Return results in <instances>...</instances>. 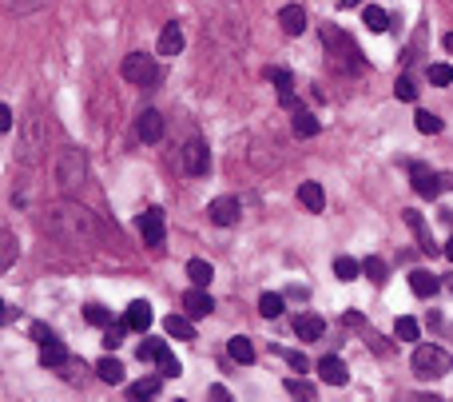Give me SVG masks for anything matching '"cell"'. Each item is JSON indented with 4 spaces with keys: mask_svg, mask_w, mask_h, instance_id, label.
<instances>
[{
    "mask_svg": "<svg viewBox=\"0 0 453 402\" xmlns=\"http://www.w3.org/2000/svg\"><path fill=\"white\" fill-rule=\"evenodd\" d=\"M44 227L52 235L56 243L72 247V251H88L96 239H100V224H96V215L76 200H60L52 203L44 212Z\"/></svg>",
    "mask_w": 453,
    "mask_h": 402,
    "instance_id": "obj_1",
    "label": "cell"
},
{
    "mask_svg": "<svg viewBox=\"0 0 453 402\" xmlns=\"http://www.w3.org/2000/svg\"><path fill=\"white\" fill-rule=\"evenodd\" d=\"M322 44H326V64L334 68V76H362L366 72V56L358 52L350 32H342L338 24L322 28Z\"/></svg>",
    "mask_w": 453,
    "mask_h": 402,
    "instance_id": "obj_2",
    "label": "cell"
},
{
    "mask_svg": "<svg viewBox=\"0 0 453 402\" xmlns=\"http://www.w3.org/2000/svg\"><path fill=\"white\" fill-rule=\"evenodd\" d=\"M52 179L64 195H76V191L84 188V179H88V156H84L80 147H64L52 164Z\"/></svg>",
    "mask_w": 453,
    "mask_h": 402,
    "instance_id": "obj_3",
    "label": "cell"
},
{
    "mask_svg": "<svg viewBox=\"0 0 453 402\" xmlns=\"http://www.w3.org/2000/svg\"><path fill=\"white\" fill-rule=\"evenodd\" d=\"M120 72H123L128 84H135V88H155V84L163 80V68L155 64L151 52H128L123 64H120Z\"/></svg>",
    "mask_w": 453,
    "mask_h": 402,
    "instance_id": "obj_4",
    "label": "cell"
},
{
    "mask_svg": "<svg viewBox=\"0 0 453 402\" xmlns=\"http://www.w3.org/2000/svg\"><path fill=\"white\" fill-rule=\"evenodd\" d=\"M409 363H414V374H418V379H445L453 370V358L445 355L442 346H418Z\"/></svg>",
    "mask_w": 453,
    "mask_h": 402,
    "instance_id": "obj_5",
    "label": "cell"
},
{
    "mask_svg": "<svg viewBox=\"0 0 453 402\" xmlns=\"http://www.w3.org/2000/svg\"><path fill=\"white\" fill-rule=\"evenodd\" d=\"M44 147H48V123L40 120V116H28L24 120V135H20V164H36V159L44 156Z\"/></svg>",
    "mask_w": 453,
    "mask_h": 402,
    "instance_id": "obj_6",
    "label": "cell"
},
{
    "mask_svg": "<svg viewBox=\"0 0 453 402\" xmlns=\"http://www.w3.org/2000/svg\"><path fill=\"white\" fill-rule=\"evenodd\" d=\"M179 164H183L187 176H207V168H211L207 144H203V140H187V144L179 147Z\"/></svg>",
    "mask_w": 453,
    "mask_h": 402,
    "instance_id": "obj_7",
    "label": "cell"
},
{
    "mask_svg": "<svg viewBox=\"0 0 453 402\" xmlns=\"http://www.w3.org/2000/svg\"><path fill=\"white\" fill-rule=\"evenodd\" d=\"M139 235H144L147 247H163L167 239V219H163V207H147L139 215Z\"/></svg>",
    "mask_w": 453,
    "mask_h": 402,
    "instance_id": "obj_8",
    "label": "cell"
},
{
    "mask_svg": "<svg viewBox=\"0 0 453 402\" xmlns=\"http://www.w3.org/2000/svg\"><path fill=\"white\" fill-rule=\"evenodd\" d=\"M207 215H211V224L235 227V224H239V215H243V203L235 200V195H219V200H211Z\"/></svg>",
    "mask_w": 453,
    "mask_h": 402,
    "instance_id": "obj_9",
    "label": "cell"
},
{
    "mask_svg": "<svg viewBox=\"0 0 453 402\" xmlns=\"http://www.w3.org/2000/svg\"><path fill=\"white\" fill-rule=\"evenodd\" d=\"M135 132H139L144 144H159V140H163V116L155 112V108H144L139 120H135Z\"/></svg>",
    "mask_w": 453,
    "mask_h": 402,
    "instance_id": "obj_10",
    "label": "cell"
},
{
    "mask_svg": "<svg viewBox=\"0 0 453 402\" xmlns=\"http://www.w3.org/2000/svg\"><path fill=\"white\" fill-rule=\"evenodd\" d=\"M409 176H414V191H418V195H426V200H433V195L442 191V171L433 176L430 168H421V164H409Z\"/></svg>",
    "mask_w": 453,
    "mask_h": 402,
    "instance_id": "obj_11",
    "label": "cell"
},
{
    "mask_svg": "<svg viewBox=\"0 0 453 402\" xmlns=\"http://www.w3.org/2000/svg\"><path fill=\"white\" fill-rule=\"evenodd\" d=\"M278 28L287 36L306 32V12H302V4H283V8H278Z\"/></svg>",
    "mask_w": 453,
    "mask_h": 402,
    "instance_id": "obj_12",
    "label": "cell"
},
{
    "mask_svg": "<svg viewBox=\"0 0 453 402\" xmlns=\"http://www.w3.org/2000/svg\"><path fill=\"white\" fill-rule=\"evenodd\" d=\"M183 311H187L191 319H203V315L215 311V299L207 295V287H191L187 295H183Z\"/></svg>",
    "mask_w": 453,
    "mask_h": 402,
    "instance_id": "obj_13",
    "label": "cell"
},
{
    "mask_svg": "<svg viewBox=\"0 0 453 402\" xmlns=\"http://www.w3.org/2000/svg\"><path fill=\"white\" fill-rule=\"evenodd\" d=\"M266 80L275 84L278 100L287 104V108H294V76H290L287 68H266Z\"/></svg>",
    "mask_w": 453,
    "mask_h": 402,
    "instance_id": "obj_14",
    "label": "cell"
},
{
    "mask_svg": "<svg viewBox=\"0 0 453 402\" xmlns=\"http://www.w3.org/2000/svg\"><path fill=\"white\" fill-rule=\"evenodd\" d=\"M155 52H159V56H179V52H183V28H179L175 20L163 24V32H159V44H155Z\"/></svg>",
    "mask_w": 453,
    "mask_h": 402,
    "instance_id": "obj_15",
    "label": "cell"
},
{
    "mask_svg": "<svg viewBox=\"0 0 453 402\" xmlns=\"http://www.w3.org/2000/svg\"><path fill=\"white\" fill-rule=\"evenodd\" d=\"M318 379H322V382H330V386H346V379H350V370H346V363H342V358L326 355V358L318 363Z\"/></svg>",
    "mask_w": 453,
    "mask_h": 402,
    "instance_id": "obj_16",
    "label": "cell"
},
{
    "mask_svg": "<svg viewBox=\"0 0 453 402\" xmlns=\"http://www.w3.org/2000/svg\"><path fill=\"white\" fill-rule=\"evenodd\" d=\"M299 203L306 207L310 215H318V212H326V191H322V183H314V179H306L299 188Z\"/></svg>",
    "mask_w": 453,
    "mask_h": 402,
    "instance_id": "obj_17",
    "label": "cell"
},
{
    "mask_svg": "<svg viewBox=\"0 0 453 402\" xmlns=\"http://www.w3.org/2000/svg\"><path fill=\"white\" fill-rule=\"evenodd\" d=\"M294 335H299L302 343H318V339L326 335V323H322L318 315H299V319H294Z\"/></svg>",
    "mask_w": 453,
    "mask_h": 402,
    "instance_id": "obj_18",
    "label": "cell"
},
{
    "mask_svg": "<svg viewBox=\"0 0 453 402\" xmlns=\"http://www.w3.org/2000/svg\"><path fill=\"white\" fill-rule=\"evenodd\" d=\"M163 331H167V339H183V343H191L195 339V327H191V315L183 311V315H167L163 319Z\"/></svg>",
    "mask_w": 453,
    "mask_h": 402,
    "instance_id": "obj_19",
    "label": "cell"
},
{
    "mask_svg": "<svg viewBox=\"0 0 453 402\" xmlns=\"http://www.w3.org/2000/svg\"><path fill=\"white\" fill-rule=\"evenodd\" d=\"M406 224H409V231L418 235V247L426 251V255H433L438 247H433V235H430V227H426V219H421V212H406Z\"/></svg>",
    "mask_w": 453,
    "mask_h": 402,
    "instance_id": "obj_20",
    "label": "cell"
},
{
    "mask_svg": "<svg viewBox=\"0 0 453 402\" xmlns=\"http://www.w3.org/2000/svg\"><path fill=\"white\" fill-rule=\"evenodd\" d=\"M322 132V123L314 112H306V108H294V135L299 140H310V135H318Z\"/></svg>",
    "mask_w": 453,
    "mask_h": 402,
    "instance_id": "obj_21",
    "label": "cell"
},
{
    "mask_svg": "<svg viewBox=\"0 0 453 402\" xmlns=\"http://www.w3.org/2000/svg\"><path fill=\"white\" fill-rule=\"evenodd\" d=\"M123 323L132 327V331H147V327H151V307H147L144 299H135L132 307H128V315H123Z\"/></svg>",
    "mask_w": 453,
    "mask_h": 402,
    "instance_id": "obj_22",
    "label": "cell"
},
{
    "mask_svg": "<svg viewBox=\"0 0 453 402\" xmlns=\"http://www.w3.org/2000/svg\"><path fill=\"white\" fill-rule=\"evenodd\" d=\"M409 291L418 299H430V295H438V279H433L430 271H409Z\"/></svg>",
    "mask_w": 453,
    "mask_h": 402,
    "instance_id": "obj_23",
    "label": "cell"
},
{
    "mask_svg": "<svg viewBox=\"0 0 453 402\" xmlns=\"http://www.w3.org/2000/svg\"><path fill=\"white\" fill-rule=\"evenodd\" d=\"M40 363H44V367H68V346L60 343V339L44 343L40 346Z\"/></svg>",
    "mask_w": 453,
    "mask_h": 402,
    "instance_id": "obj_24",
    "label": "cell"
},
{
    "mask_svg": "<svg viewBox=\"0 0 453 402\" xmlns=\"http://www.w3.org/2000/svg\"><path fill=\"white\" fill-rule=\"evenodd\" d=\"M358 275H362V263H358V259H350V255H338V259H334V279L354 283Z\"/></svg>",
    "mask_w": 453,
    "mask_h": 402,
    "instance_id": "obj_25",
    "label": "cell"
},
{
    "mask_svg": "<svg viewBox=\"0 0 453 402\" xmlns=\"http://www.w3.org/2000/svg\"><path fill=\"white\" fill-rule=\"evenodd\" d=\"M211 275H215V271H211V263H207V259H191V263H187V279L195 283V287H207V283H211Z\"/></svg>",
    "mask_w": 453,
    "mask_h": 402,
    "instance_id": "obj_26",
    "label": "cell"
},
{
    "mask_svg": "<svg viewBox=\"0 0 453 402\" xmlns=\"http://www.w3.org/2000/svg\"><path fill=\"white\" fill-rule=\"evenodd\" d=\"M163 355H167L163 339H144V343H139V363H159Z\"/></svg>",
    "mask_w": 453,
    "mask_h": 402,
    "instance_id": "obj_27",
    "label": "cell"
},
{
    "mask_svg": "<svg viewBox=\"0 0 453 402\" xmlns=\"http://www.w3.org/2000/svg\"><path fill=\"white\" fill-rule=\"evenodd\" d=\"M96 374H100L104 382H111V386H116V382H123V367H120V363H116L111 355L96 363Z\"/></svg>",
    "mask_w": 453,
    "mask_h": 402,
    "instance_id": "obj_28",
    "label": "cell"
},
{
    "mask_svg": "<svg viewBox=\"0 0 453 402\" xmlns=\"http://www.w3.org/2000/svg\"><path fill=\"white\" fill-rule=\"evenodd\" d=\"M0 243H4V247H0V267L8 271L12 263H16V235L4 227V231H0Z\"/></svg>",
    "mask_w": 453,
    "mask_h": 402,
    "instance_id": "obj_29",
    "label": "cell"
},
{
    "mask_svg": "<svg viewBox=\"0 0 453 402\" xmlns=\"http://www.w3.org/2000/svg\"><path fill=\"white\" fill-rule=\"evenodd\" d=\"M227 355L235 358V363H254V346H251V339H231V346H227Z\"/></svg>",
    "mask_w": 453,
    "mask_h": 402,
    "instance_id": "obj_30",
    "label": "cell"
},
{
    "mask_svg": "<svg viewBox=\"0 0 453 402\" xmlns=\"http://www.w3.org/2000/svg\"><path fill=\"white\" fill-rule=\"evenodd\" d=\"M362 20H366V28H370V32H386V28H390V16L378 8V4H370V8L362 12Z\"/></svg>",
    "mask_w": 453,
    "mask_h": 402,
    "instance_id": "obj_31",
    "label": "cell"
},
{
    "mask_svg": "<svg viewBox=\"0 0 453 402\" xmlns=\"http://www.w3.org/2000/svg\"><path fill=\"white\" fill-rule=\"evenodd\" d=\"M259 315H263V319H278V315H283V295L266 291L263 299H259Z\"/></svg>",
    "mask_w": 453,
    "mask_h": 402,
    "instance_id": "obj_32",
    "label": "cell"
},
{
    "mask_svg": "<svg viewBox=\"0 0 453 402\" xmlns=\"http://www.w3.org/2000/svg\"><path fill=\"white\" fill-rule=\"evenodd\" d=\"M394 335H398L402 343H414V339L421 335V327H418V319H409V315H402L398 323H394Z\"/></svg>",
    "mask_w": 453,
    "mask_h": 402,
    "instance_id": "obj_33",
    "label": "cell"
},
{
    "mask_svg": "<svg viewBox=\"0 0 453 402\" xmlns=\"http://www.w3.org/2000/svg\"><path fill=\"white\" fill-rule=\"evenodd\" d=\"M159 379H163V374H159ZM159 379H139V382H132V386H128V394H132V398H155V394H159Z\"/></svg>",
    "mask_w": 453,
    "mask_h": 402,
    "instance_id": "obj_34",
    "label": "cell"
},
{
    "mask_svg": "<svg viewBox=\"0 0 453 402\" xmlns=\"http://www.w3.org/2000/svg\"><path fill=\"white\" fill-rule=\"evenodd\" d=\"M362 275H366L370 283H386V275H390V271H386V263H382V259H374V255H370V259H362Z\"/></svg>",
    "mask_w": 453,
    "mask_h": 402,
    "instance_id": "obj_35",
    "label": "cell"
},
{
    "mask_svg": "<svg viewBox=\"0 0 453 402\" xmlns=\"http://www.w3.org/2000/svg\"><path fill=\"white\" fill-rule=\"evenodd\" d=\"M394 96H398V100H406V104L418 100V84H414V76H398V84H394Z\"/></svg>",
    "mask_w": 453,
    "mask_h": 402,
    "instance_id": "obj_36",
    "label": "cell"
},
{
    "mask_svg": "<svg viewBox=\"0 0 453 402\" xmlns=\"http://www.w3.org/2000/svg\"><path fill=\"white\" fill-rule=\"evenodd\" d=\"M414 123H418V132H426V135L442 132V116H433V112H418V116H414Z\"/></svg>",
    "mask_w": 453,
    "mask_h": 402,
    "instance_id": "obj_37",
    "label": "cell"
},
{
    "mask_svg": "<svg viewBox=\"0 0 453 402\" xmlns=\"http://www.w3.org/2000/svg\"><path fill=\"white\" fill-rule=\"evenodd\" d=\"M84 319H88L92 327H104V331L111 327V311H108V307H100V303H92L88 311H84Z\"/></svg>",
    "mask_w": 453,
    "mask_h": 402,
    "instance_id": "obj_38",
    "label": "cell"
},
{
    "mask_svg": "<svg viewBox=\"0 0 453 402\" xmlns=\"http://www.w3.org/2000/svg\"><path fill=\"white\" fill-rule=\"evenodd\" d=\"M430 84H438V88H449V84H453V68H449V64H430Z\"/></svg>",
    "mask_w": 453,
    "mask_h": 402,
    "instance_id": "obj_39",
    "label": "cell"
},
{
    "mask_svg": "<svg viewBox=\"0 0 453 402\" xmlns=\"http://www.w3.org/2000/svg\"><path fill=\"white\" fill-rule=\"evenodd\" d=\"M159 374H163V379H179V374H183V363H179V358L167 351V355L159 358Z\"/></svg>",
    "mask_w": 453,
    "mask_h": 402,
    "instance_id": "obj_40",
    "label": "cell"
},
{
    "mask_svg": "<svg viewBox=\"0 0 453 402\" xmlns=\"http://www.w3.org/2000/svg\"><path fill=\"white\" fill-rule=\"evenodd\" d=\"M128 331H132L128 323H111V327H108V335H104V346H108V351H116V346L123 343V335H128Z\"/></svg>",
    "mask_w": 453,
    "mask_h": 402,
    "instance_id": "obj_41",
    "label": "cell"
},
{
    "mask_svg": "<svg viewBox=\"0 0 453 402\" xmlns=\"http://www.w3.org/2000/svg\"><path fill=\"white\" fill-rule=\"evenodd\" d=\"M287 394L290 398H314V386L306 379H287Z\"/></svg>",
    "mask_w": 453,
    "mask_h": 402,
    "instance_id": "obj_42",
    "label": "cell"
},
{
    "mask_svg": "<svg viewBox=\"0 0 453 402\" xmlns=\"http://www.w3.org/2000/svg\"><path fill=\"white\" fill-rule=\"evenodd\" d=\"M48 0H4V8L8 12H36V8H44Z\"/></svg>",
    "mask_w": 453,
    "mask_h": 402,
    "instance_id": "obj_43",
    "label": "cell"
},
{
    "mask_svg": "<svg viewBox=\"0 0 453 402\" xmlns=\"http://www.w3.org/2000/svg\"><path fill=\"white\" fill-rule=\"evenodd\" d=\"M278 355L287 358L294 370H310V363H306V355H302V351H278Z\"/></svg>",
    "mask_w": 453,
    "mask_h": 402,
    "instance_id": "obj_44",
    "label": "cell"
},
{
    "mask_svg": "<svg viewBox=\"0 0 453 402\" xmlns=\"http://www.w3.org/2000/svg\"><path fill=\"white\" fill-rule=\"evenodd\" d=\"M32 339H36V343H40V346H44V343H52V331H48V327L44 323H32Z\"/></svg>",
    "mask_w": 453,
    "mask_h": 402,
    "instance_id": "obj_45",
    "label": "cell"
},
{
    "mask_svg": "<svg viewBox=\"0 0 453 402\" xmlns=\"http://www.w3.org/2000/svg\"><path fill=\"white\" fill-rule=\"evenodd\" d=\"M0 132H4V135L12 132V108H8V104H4V108H0Z\"/></svg>",
    "mask_w": 453,
    "mask_h": 402,
    "instance_id": "obj_46",
    "label": "cell"
},
{
    "mask_svg": "<svg viewBox=\"0 0 453 402\" xmlns=\"http://www.w3.org/2000/svg\"><path fill=\"white\" fill-rule=\"evenodd\" d=\"M442 255H445V259H453V235H449V239H445V247H442Z\"/></svg>",
    "mask_w": 453,
    "mask_h": 402,
    "instance_id": "obj_47",
    "label": "cell"
},
{
    "mask_svg": "<svg viewBox=\"0 0 453 402\" xmlns=\"http://www.w3.org/2000/svg\"><path fill=\"white\" fill-rule=\"evenodd\" d=\"M338 4H342V8H350V4H362V0H338Z\"/></svg>",
    "mask_w": 453,
    "mask_h": 402,
    "instance_id": "obj_48",
    "label": "cell"
},
{
    "mask_svg": "<svg viewBox=\"0 0 453 402\" xmlns=\"http://www.w3.org/2000/svg\"><path fill=\"white\" fill-rule=\"evenodd\" d=\"M445 48H449V52H453V32H449V36H445Z\"/></svg>",
    "mask_w": 453,
    "mask_h": 402,
    "instance_id": "obj_49",
    "label": "cell"
}]
</instances>
